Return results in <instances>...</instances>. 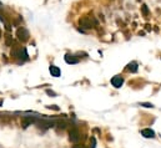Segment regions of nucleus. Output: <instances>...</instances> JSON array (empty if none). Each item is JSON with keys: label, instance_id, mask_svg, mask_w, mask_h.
<instances>
[{"label": "nucleus", "instance_id": "1a4fd4ad", "mask_svg": "<svg viewBox=\"0 0 161 148\" xmlns=\"http://www.w3.org/2000/svg\"><path fill=\"white\" fill-rule=\"evenodd\" d=\"M126 68H128L129 71H131V72H136V71H138V64L132 61V62H130L128 65V67H126Z\"/></svg>", "mask_w": 161, "mask_h": 148}, {"label": "nucleus", "instance_id": "f03ea898", "mask_svg": "<svg viewBox=\"0 0 161 148\" xmlns=\"http://www.w3.org/2000/svg\"><path fill=\"white\" fill-rule=\"evenodd\" d=\"M16 36H18V39L21 41V42H25V41H28V39H29V31L25 27H19V29L16 30Z\"/></svg>", "mask_w": 161, "mask_h": 148}, {"label": "nucleus", "instance_id": "dca6fc26", "mask_svg": "<svg viewBox=\"0 0 161 148\" xmlns=\"http://www.w3.org/2000/svg\"><path fill=\"white\" fill-rule=\"evenodd\" d=\"M0 36H1V31H0Z\"/></svg>", "mask_w": 161, "mask_h": 148}, {"label": "nucleus", "instance_id": "f8f14e48", "mask_svg": "<svg viewBox=\"0 0 161 148\" xmlns=\"http://www.w3.org/2000/svg\"><path fill=\"white\" fill-rule=\"evenodd\" d=\"M141 11H142V14H144L145 16L149 15V9H147V6H146L145 4H144V5L141 6Z\"/></svg>", "mask_w": 161, "mask_h": 148}, {"label": "nucleus", "instance_id": "39448f33", "mask_svg": "<svg viewBox=\"0 0 161 148\" xmlns=\"http://www.w3.org/2000/svg\"><path fill=\"white\" fill-rule=\"evenodd\" d=\"M111 84H112L114 87L120 88L122 86V84H124V78H122L121 76H114L111 78Z\"/></svg>", "mask_w": 161, "mask_h": 148}, {"label": "nucleus", "instance_id": "9d476101", "mask_svg": "<svg viewBox=\"0 0 161 148\" xmlns=\"http://www.w3.org/2000/svg\"><path fill=\"white\" fill-rule=\"evenodd\" d=\"M11 42H13L11 36H10L9 34H6V35H5V44H6V46H11Z\"/></svg>", "mask_w": 161, "mask_h": 148}, {"label": "nucleus", "instance_id": "4468645a", "mask_svg": "<svg viewBox=\"0 0 161 148\" xmlns=\"http://www.w3.org/2000/svg\"><path fill=\"white\" fill-rule=\"evenodd\" d=\"M47 108H53V110H55V111H59V107L55 105H53V106H47Z\"/></svg>", "mask_w": 161, "mask_h": 148}, {"label": "nucleus", "instance_id": "ddd939ff", "mask_svg": "<svg viewBox=\"0 0 161 148\" xmlns=\"http://www.w3.org/2000/svg\"><path fill=\"white\" fill-rule=\"evenodd\" d=\"M46 94L49 96H51V97H56V94L54 91H51V90H46Z\"/></svg>", "mask_w": 161, "mask_h": 148}, {"label": "nucleus", "instance_id": "20e7f679", "mask_svg": "<svg viewBox=\"0 0 161 148\" xmlns=\"http://www.w3.org/2000/svg\"><path fill=\"white\" fill-rule=\"evenodd\" d=\"M35 122H36V119L34 118V117L26 116V117H24V118H23L21 126H23V128H28L29 126H31V123H35Z\"/></svg>", "mask_w": 161, "mask_h": 148}, {"label": "nucleus", "instance_id": "9b49d317", "mask_svg": "<svg viewBox=\"0 0 161 148\" xmlns=\"http://www.w3.org/2000/svg\"><path fill=\"white\" fill-rule=\"evenodd\" d=\"M140 106H142V107H146V108H152V107H154L152 103H149V102H141V103H140Z\"/></svg>", "mask_w": 161, "mask_h": 148}, {"label": "nucleus", "instance_id": "6e6552de", "mask_svg": "<svg viewBox=\"0 0 161 148\" xmlns=\"http://www.w3.org/2000/svg\"><path fill=\"white\" fill-rule=\"evenodd\" d=\"M49 71H50L51 76H54V77H59L60 74H61L60 68L57 67V66H54V65H51V66L49 67Z\"/></svg>", "mask_w": 161, "mask_h": 148}, {"label": "nucleus", "instance_id": "7ed1b4c3", "mask_svg": "<svg viewBox=\"0 0 161 148\" xmlns=\"http://www.w3.org/2000/svg\"><path fill=\"white\" fill-rule=\"evenodd\" d=\"M69 138H70V141H71L73 143H77L79 141H80V138H81L80 132H79L76 128L70 129V132H69Z\"/></svg>", "mask_w": 161, "mask_h": 148}, {"label": "nucleus", "instance_id": "2eb2a0df", "mask_svg": "<svg viewBox=\"0 0 161 148\" xmlns=\"http://www.w3.org/2000/svg\"><path fill=\"white\" fill-rule=\"evenodd\" d=\"M91 142H92L91 148H95V138H91Z\"/></svg>", "mask_w": 161, "mask_h": 148}, {"label": "nucleus", "instance_id": "423d86ee", "mask_svg": "<svg viewBox=\"0 0 161 148\" xmlns=\"http://www.w3.org/2000/svg\"><path fill=\"white\" fill-rule=\"evenodd\" d=\"M64 58H65V61H66L67 64H70V65H74V64H77L79 62V58L75 57L74 55H70V54H66Z\"/></svg>", "mask_w": 161, "mask_h": 148}, {"label": "nucleus", "instance_id": "0eeeda50", "mask_svg": "<svg viewBox=\"0 0 161 148\" xmlns=\"http://www.w3.org/2000/svg\"><path fill=\"white\" fill-rule=\"evenodd\" d=\"M141 135L145 137V138H154L155 137V132L151 128H145L141 131Z\"/></svg>", "mask_w": 161, "mask_h": 148}, {"label": "nucleus", "instance_id": "f257e3e1", "mask_svg": "<svg viewBox=\"0 0 161 148\" xmlns=\"http://www.w3.org/2000/svg\"><path fill=\"white\" fill-rule=\"evenodd\" d=\"M79 25L83 27V29H91V27L98 25V21L94 18H91V19L90 18H81L79 20Z\"/></svg>", "mask_w": 161, "mask_h": 148}]
</instances>
